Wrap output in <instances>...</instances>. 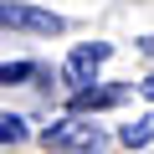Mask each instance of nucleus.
<instances>
[{
	"instance_id": "6e6552de",
	"label": "nucleus",
	"mask_w": 154,
	"mask_h": 154,
	"mask_svg": "<svg viewBox=\"0 0 154 154\" xmlns=\"http://www.w3.org/2000/svg\"><path fill=\"white\" fill-rule=\"evenodd\" d=\"M139 93H144V98L154 103V77H144V82H139Z\"/></svg>"
},
{
	"instance_id": "7ed1b4c3",
	"label": "nucleus",
	"mask_w": 154,
	"mask_h": 154,
	"mask_svg": "<svg viewBox=\"0 0 154 154\" xmlns=\"http://www.w3.org/2000/svg\"><path fill=\"white\" fill-rule=\"evenodd\" d=\"M113 57V41H82V46H72L67 51V62H62V77L72 88H82V82H98V72H103V62Z\"/></svg>"
},
{
	"instance_id": "20e7f679",
	"label": "nucleus",
	"mask_w": 154,
	"mask_h": 154,
	"mask_svg": "<svg viewBox=\"0 0 154 154\" xmlns=\"http://www.w3.org/2000/svg\"><path fill=\"white\" fill-rule=\"evenodd\" d=\"M128 93H134V88H93V82H82V88H72V113L123 108V103H128Z\"/></svg>"
},
{
	"instance_id": "f257e3e1",
	"label": "nucleus",
	"mask_w": 154,
	"mask_h": 154,
	"mask_svg": "<svg viewBox=\"0 0 154 154\" xmlns=\"http://www.w3.org/2000/svg\"><path fill=\"white\" fill-rule=\"evenodd\" d=\"M0 26L11 31H31V36H62L67 21L57 11H41V5H21V0H0Z\"/></svg>"
},
{
	"instance_id": "39448f33",
	"label": "nucleus",
	"mask_w": 154,
	"mask_h": 154,
	"mask_svg": "<svg viewBox=\"0 0 154 154\" xmlns=\"http://www.w3.org/2000/svg\"><path fill=\"white\" fill-rule=\"evenodd\" d=\"M118 139H123L128 149H144V144H154V113H144V118L123 123V128H118Z\"/></svg>"
},
{
	"instance_id": "423d86ee",
	"label": "nucleus",
	"mask_w": 154,
	"mask_h": 154,
	"mask_svg": "<svg viewBox=\"0 0 154 154\" xmlns=\"http://www.w3.org/2000/svg\"><path fill=\"white\" fill-rule=\"evenodd\" d=\"M26 118L21 113H0V144H26Z\"/></svg>"
},
{
	"instance_id": "f03ea898",
	"label": "nucleus",
	"mask_w": 154,
	"mask_h": 154,
	"mask_svg": "<svg viewBox=\"0 0 154 154\" xmlns=\"http://www.w3.org/2000/svg\"><path fill=\"white\" fill-rule=\"evenodd\" d=\"M41 144H46V149H88V154H93V149H103V128L77 113V118L46 123V128H41Z\"/></svg>"
},
{
	"instance_id": "0eeeda50",
	"label": "nucleus",
	"mask_w": 154,
	"mask_h": 154,
	"mask_svg": "<svg viewBox=\"0 0 154 154\" xmlns=\"http://www.w3.org/2000/svg\"><path fill=\"white\" fill-rule=\"evenodd\" d=\"M26 77H36V62H5L0 67V88H16V82H26Z\"/></svg>"
}]
</instances>
